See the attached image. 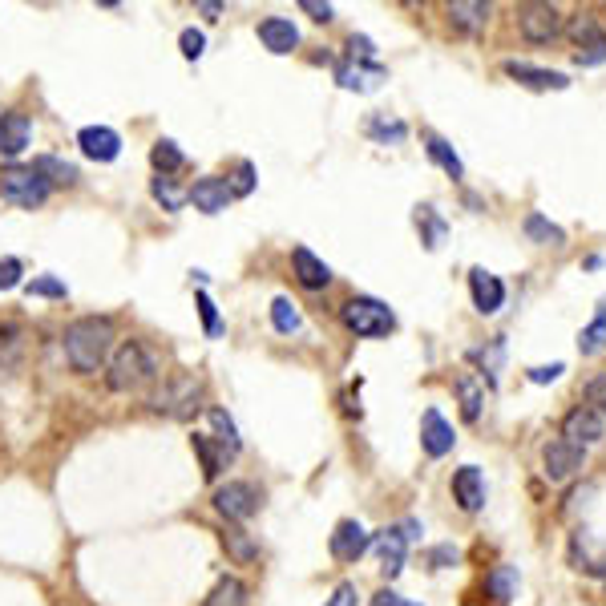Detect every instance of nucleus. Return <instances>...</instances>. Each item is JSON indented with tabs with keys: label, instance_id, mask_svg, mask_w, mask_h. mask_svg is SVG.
<instances>
[{
	"label": "nucleus",
	"instance_id": "603ef678",
	"mask_svg": "<svg viewBox=\"0 0 606 606\" xmlns=\"http://www.w3.org/2000/svg\"><path fill=\"white\" fill-rule=\"evenodd\" d=\"M299 9H303V13H312V21H320V25H328V21L336 17V9H332V5H316V0H299Z\"/></svg>",
	"mask_w": 606,
	"mask_h": 606
},
{
	"label": "nucleus",
	"instance_id": "7ed1b4c3",
	"mask_svg": "<svg viewBox=\"0 0 606 606\" xmlns=\"http://www.w3.org/2000/svg\"><path fill=\"white\" fill-rule=\"evenodd\" d=\"M340 320H344V328H348L352 336H360V340H380V336H388V332L396 328L392 308H388V303H380V299H372V295L348 299L344 308H340Z\"/></svg>",
	"mask_w": 606,
	"mask_h": 606
},
{
	"label": "nucleus",
	"instance_id": "c756f323",
	"mask_svg": "<svg viewBox=\"0 0 606 606\" xmlns=\"http://www.w3.org/2000/svg\"><path fill=\"white\" fill-rule=\"evenodd\" d=\"M425 150H429V158L449 174V178H461L465 174V166H461V158L453 154V146L445 142V138H437V134H425Z\"/></svg>",
	"mask_w": 606,
	"mask_h": 606
},
{
	"label": "nucleus",
	"instance_id": "9d476101",
	"mask_svg": "<svg viewBox=\"0 0 606 606\" xmlns=\"http://www.w3.org/2000/svg\"><path fill=\"white\" fill-rule=\"evenodd\" d=\"M364 550H372V534H368L356 518L340 522L336 534H332V558H336V562H360Z\"/></svg>",
	"mask_w": 606,
	"mask_h": 606
},
{
	"label": "nucleus",
	"instance_id": "bb28decb",
	"mask_svg": "<svg viewBox=\"0 0 606 606\" xmlns=\"http://www.w3.org/2000/svg\"><path fill=\"white\" fill-rule=\"evenodd\" d=\"M449 21L461 25V29H469V33H477L489 21V5H477V0H457V5H449Z\"/></svg>",
	"mask_w": 606,
	"mask_h": 606
},
{
	"label": "nucleus",
	"instance_id": "dca6fc26",
	"mask_svg": "<svg viewBox=\"0 0 606 606\" xmlns=\"http://www.w3.org/2000/svg\"><path fill=\"white\" fill-rule=\"evenodd\" d=\"M453 445H457L453 425L437 409H425V417H421V449L429 457H445V453H453Z\"/></svg>",
	"mask_w": 606,
	"mask_h": 606
},
{
	"label": "nucleus",
	"instance_id": "37998d69",
	"mask_svg": "<svg viewBox=\"0 0 606 606\" xmlns=\"http://www.w3.org/2000/svg\"><path fill=\"white\" fill-rule=\"evenodd\" d=\"M178 49H182V57H186V61H198L202 53H207V37H202V29H182Z\"/></svg>",
	"mask_w": 606,
	"mask_h": 606
},
{
	"label": "nucleus",
	"instance_id": "f8f14e48",
	"mask_svg": "<svg viewBox=\"0 0 606 606\" xmlns=\"http://www.w3.org/2000/svg\"><path fill=\"white\" fill-rule=\"evenodd\" d=\"M469 291H473V308L481 316H493L501 312V303H505V283L497 275H489L485 267H473L469 271Z\"/></svg>",
	"mask_w": 606,
	"mask_h": 606
},
{
	"label": "nucleus",
	"instance_id": "e433bc0d",
	"mask_svg": "<svg viewBox=\"0 0 606 606\" xmlns=\"http://www.w3.org/2000/svg\"><path fill=\"white\" fill-rule=\"evenodd\" d=\"M190 449H194V453H198V461H202V477L215 481V477H219V469H223V457L215 453L211 437H207V433H194V437H190Z\"/></svg>",
	"mask_w": 606,
	"mask_h": 606
},
{
	"label": "nucleus",
	"instance_id": "ea45409f",
	"mask_svg": "<svg viewBox=\"0 0 606 606\" xmlns=\"http://www.w3.org/2000/svg\"><path fill=\"white\" fill-rule=\"evenodd\" d=\"M223 546L231 550V558H235V562H251V558H259V546H255L243 530H235V526L223 534Z\"/></svg>",
	"mask_w": 606,
	"mask_h": 606
},
{
	"label": "nucleus",
	"instance_id": "4d7b16f0",
	"mask_svg": "<svg viewBox=\"0 0 606 606\" xmlns=\"http://www.w3.org/2000/svg\"><path fill=\"white\" fill-rule=\"evenodd\" d=\"M198 13H207V17H219L223 5H215V0H198Z\"/></svg>",
	"mask_w": 606,
	"mask_h": 606
},
{
	"label": "nucleus",
	"instance_id": "473e14b6",
	"mask_svg": "<svg viewBox=\"0 0 606 606\" xmlns=\"http://www.w3.org/2000/svg\"><path fill=\"white\" fill-rule=\"evenodd\" d=\"M271 324H275V332H283V336H291V332H299L303 328V320H299V308L287 299V295H275L271 299Z\"/></svg>",
	"mask_w": 606,
	"mask_h": 606
},
{
	"label": "nucleus",
	"instance_id": "3c124183",
	"mask_svg": "<svg viewBox=\"0 0 606 606\" xmlns=\"http://www.w3.org/2000/svg\"><path fill=\"white\" fill-rule=\"evenodd\" d=\"M356 598H360V594H356V586H352V582H340L324 606H356Z\"/></svg>",
	"mask_w": 606,
	"mask_h": 606
},
{
	"label": "nucleus",
	"instance_id": "c85d7f7f",
	"mask_svg": "<svg viewBox=\"0 0 606 606\" xmlns=\"http://www.w3.org/2000/svg\"><path fill=\"white\" fill-rule=\"evenodd\" d=\"M182 162H186V158H182V150H178L170 138H158V142H154V150H150V166L158 170V178H170L174 170H182Z\"/></svg>",
	"mask_w": 606,
	"mask_h": 606
},
{
	"label": "nucleus",
	"instance_id": "ddd939ff",
	"mask_svg": "<svg viewBox=\"0 0 606 606\" xmlns=\"http://www.w3.org/2000/svg\"><path fill=\"white\" fill-rule=\"evenodd\" d=\"M194 207L202 211V215H219V211H227V202H231V182L227 178H215V174H207V178H198L194 186H190V194H186Z\"/></svg>",
	"mask_w": 606,
	"mask_h": 606
},
{
	"label": "nucleus",
	"instance_id": "f704fd0d",
	"mask_svg": "<svg viewBox=\"0 0 606 606\" xmlns=\"http://www.w3.org/2000/svg\"><path fill=\"white\" fill-rule=\"evenodd\" d=\"M526 239H534V243H550V247H562L566 243V231L562 227H554L546 215H526Z\"/></svg>",
	"mask_w": 606,
	"mask_h": 606
},
{
	"label": "nucleus",
	"instance_id": "9b49d317",
	"mask_svg": "<svg viewBox=\"0 0 606 606\" xmlns=\"http://www.w3.org/2000/svg\"><path fill=\"white\" fill-rule=\"evenodd\" d=\"M582 449H574V445H566L562 437L558 441H546L542 445V465H546V477L550 481H566V477H574L578 469H582Z\"/></svg>",
	"mask_w": 606,
	"mask_h": 606
},
{
	"label": "nucleus",
	"instance_id": "a211bd4d",
	"mask_svg": "<svg viewBox=\"0 0 606 606\" xmlns=\"http://www.w3.org/2000/svg\"><path fill=\"white\" fill-rule=\"evenodd\" d=\"M570 562H574V570H582V574L606 578V550H602L586 530L570 534Z\"/></svg>",
	"mask_w": 606,
	"mask_h": 606
},
{
	"label": "nucleus",
	"instance_id": "39448f33",
	"mask_svg": "<svg viewBox=\"0 0 606 606\" xmlns=\"http://www.w3.org/2000/svg\"><path fill=\"white\" fill-rule=\"evenodd\" d=\"M49 194H53V186L33 166H5V170H0V198L13 202V207L33 211Z\"/></svg>",
	"mask_w": 606,
	"mask_h": 606
},
{
	"label": "nucleus",
	"instance_id": "4be33fe9",
	"mask_svg": "<svg viewBox=\"0 0 606 606\" xmlns=\"http://www.w3.org/2000/svg\"><path fill=\"white\" fill-rule=\"evenodd\" d=\"M259 41H263V49L283 57V53H291L299 45V29L287 17H267V21H259Z\"/></svg>",
	"mask_w": 606,
	"mask_h": 606
},
{
	"label": "nucleus",
	"instance_id": "a18cd8bd",
	"mask_svg": "<svg viewBox=\"0 0 606 606\" xmlns=\"http://www.w3.org/2000/svg\"><path fill=\"white\" fill-rule=\"evenodd\" d=\"M586 409H594L602 421H606V376H594L586 384Z\"/></svg>",
	"mask_w": 606,
	"mask_h": 606
},
{
	"label": "nucleus",
	"instance_id": "f3484780",
	"mask_svg": "<svg viewBox=\"0 0 606 606\" xmlns=\"http://www.w3.org/2000/svg\"><path fill=\"white\" fill-rule=\"evenodd\" d=\"M453 497H457V505L465 514H477L485 505V477H481L477 465H461L453 473Z\"/></svg>",
	"mask_w": 606,
	"mask_h": 606
},
{
	"label": "nucleus",
	"instance_id": "de8ad7c7",
	"mask_svg": "<svg viewBox=\"0 0 606 606\" xmlns=\"http://www.w3.org/2000/svg\"><path fill=\"white\" fill-rule=\"evenodd\" d=\"M21 275H25V263L21 259H0V291H9V287H17L21 283Z\"/></svg>",
	"mask_w": 606,
	"mask_h": 606
},
{
	"label": "nucleus",
	"instance_id": "a878e982",
	"mask_svg": "<svg viewBox=\"0 0 606 606\" xmlns=\"http://www.w3.org/2000/svg\"><path fill=\"white\" fill-rule=\"evenodd\" d=\"M247 602V586L235 578V574H227V578H219L215 582V590L202 598V606H243Z\"/></svg>",
	"mask_w": 606,
	"mask_h": 606
},
{
	"label": "nucleus",
	"instance_id": "72a5a7b5",
	"mask_svg": "<svg viewBox=\"0 0 606 606\" xmlns=\"http://www.w3.org/2000/svg\"><path fill=\"white\" fill-rule=\"evenodd\" d=\"M485 590H489L497 602H510L514 590H518V570H514V566H493L489 578H485Z\"/></svg>",
	"mask_w": 606,
	"mask_h": 606
},
{
	"label": "nucleus",
	"instance_id": "4c0bfd02",
	"mask_svg": "<svg viewBox=\"0 0 606 606\" xmlns=\"http://www.w3.org/2000/svg\"><path fill=\"white\" fill-rule=\"evenodd\" d=\"M211 417V429L219 433V441H223V449H227V457H235L239 449H243V441H239V429H235V421L223 413V409H211L207 413Z\"/></svg>",
	"mask_w": 606,
	"mask_h": 606
},
{
	"label": "nucleus",
	"instance_id": "5701e85b",
	"mask_svg": "<svg viewBox=\"0 0 606 606\" xmlns=\"http://www.w3.org/2000/svg\"><path fill=\"white\" fill-rule=\"evenodd\" d=\"M453 392H457V400H461V417H465L469 425H477V421H481V409H485V388H481V380H477L473 372H457Z\"/></svg>",
	"mask_w": 606,
	"mask_h": 606
},
{
	"label": "nucleus",
	"instance_id": "5fc2aeb1",
	"mask_svg": "<svg viewBox=\"0 0 606 606\" xmlns=\"http://www.w3.org/2000/svg\"><path fill=\"white\" fill-rule=\"evenodd\" d=\"M372 606H417V602H409V598H400L396 590H380V594L372 598Z\"/></svg>",
	"mask_w": 606,
	"mask_h": 606
},
{
	"label": "nucleus",
	"instance_id": "6e6d98bb",
	"mask_svg": "<svg viewBox=\"0 0 606 606\" xmlns=\"http://www.w3.org/2000/svg\"><path fill=\"white\" fill-rule=\"evenodd\" d=\"M348 45H352V57H356V61H368V57L376 53V45H372L368 37H352Z\"/></svg>",
	"mask_w": 606,
	"mask_h": 606
},
{
	"label": "nucleus",
	"instance_id": "f03ea898",
	"mask_svg": "<svg viewBox=\"0 0 606 606\" xmlns=\"http://www.w3.org/2000/svg\"><path fill=\"white\" fill-rule=\"evenodd\" d=\"M162 376V364L158 356L142 344V340H126L114 356H110V372H106V384L114 392H138L146 384H154Z\"/></svg>",
	"mask_w": 606,
	"mask_h": 606
},
{
	"label": "nucleus",
	"instance_id": "412c9836",
	"mask_svg": "<svg viewBox=\"0 0 606 606\" xmlns=\"http://www.w3.org/2000/svg\"><path fill=\"white\" fill-rule=\"evenodd\" d=\"M505 73L514 81H522L526 89H566L570 77L558 73V69H538V65H526V61H505Z\"/></svg>",
	"mask_w": 606,
	"mask_h": 606
},
{
	"label": "nucleus",
	"instance_id": "6ab92c4d",
	"mask_svg": "<svg viewBox=\"0 0 606 606\" xmlns=\"http://www.w3.org/2000/svg\"><path fill=\"white\" fill-rule=\"evenodd\" d=\"M291 267H295V279L308 287V291H324V287L332 283V267H328L320 255H312L308 247H295V251H291Z\"/></svg>",
	"mask_w": 606,
	"mask_h": 606
},
{
	"label": "nucleus",
	"instance_id": "864d4df0",
	"mask_svg": "<svg viewBox=\"0 0 606 606\" xmlns=\"http://www.w3.org/2000/svg\"><path fill=\"white\" fill-rule=\"evenodd\" d=\"M566 372V364H550V368H530V380L534 384H550V380H558Z\"/></svg>",
	"mask_w": 606,
	"mask_h": 606
},
{
	"label": "nucleus",
	"instance_id": "7c9ffc66",
	"mask_svg": "<svg viewBox=\"0 0 606 606\" xmlns=\"http://www.w3.org/2000/svg\"><path fill=\"white\" fill-rule=\"evenodd\" d=\"M21 348H25L21 324H0V372H9L21 360Z\"/></svg>",
	"mask_w": 606,
	"mask_h": 606
},
{
	"label": "nucleus",
	"instance_id": "6e6552de",
	"mask_svg": "<svg viewBox=\"0 0 606 606\" xmlns=\"http://www.w3.org/2000/svg\"><path fill=\"white\" fill-rule=\"evenodd\" d=\"M215 510L227 522H247L259 510V489L251 481H227L223 489H215Z\"/></svg>",
	"mask_w": 606,
	"mask_h": 606
},
{
	"label": "nucleus",
	"instance_id": "423d86ee",
	"mask_svg": "<svg viewBox=\"0 0 606 606\" xmlns=\"http://www.w3.org/2000/svg\"><path fill=\"white\" fill-rule=\"evenodd\" d=\"M417 538V522H404V526H388L380 534H372V550L380 554V570L384 578H396L404 570V558H409V542Z\"/></svg>",
	"mask_w": 606,
	"mask_h": 606
},
{
	"label": "nucleus",
	"instance_id": "0eeeda50",
	"mask_svg": "<svg viewBox=\"0 0 606 606\" xmlns=\"http://www.w3.org/2000/svg\"><path fill=\"white\" fill-rule=\"evenodd\" d=\"M518 29L530 45H550L562 33V9L558 5H522L518 9Z\"/></svg>",
	"mask_w": 606,
	"mask_h": 606
},
{
	"label": "nucleus",
	"instance_id": "49530a36",
	"mask_svg": "<svg viewBox=\"0 0 606 606\" xmlns=\"http://www.w3.org/2000/svg\"><path fill=\"white\" fill-rule=\"evenodd\" d=\"M251 190H255V166H251V162H239L235 182H231V198H243V194H251Z\"/></svg>",
	"mask_w": 606,
	"mask_h": 606
},
{
	"label": "nucleus",
	"instance_id": "20e7f679",
	"mask_svg": "<svg viewBox=\"0 0 606 606\" xmlns=\"http://www.w3.org/2000/svg\"><path fill=\"white\" fill-rule=\"evenodd\" d=\"M150 409L162 413V417H174V421H190L198 409H202V380L182 372V376H170L154 396H150Z\"/></svg>",
	"mask_w": 606,
	"mask_h": 606
},
{
	"label": "nucleus",
	"instance_id": "aec40b11",
	"mask_svg": "<svg viewBox=\"0 0 606 606\" xmlns=\"http://www.w3.org/2000/svg\"><path fill=\"white\" fill-rule=\"evenodd\" d=\"M29 138H33V130H29V118H25V114H17V110L0 114V154H5V158L25 154V150H29Z\"/></svg>",
	"mask_w": 606,
	"mask_h": 606
},
{
	"label": "nucleus",
	"instance_id": "09e8293b",
	"mask_svg": "<svg viewBox=\"0 0 606 606\" xmlns=\"http://www.w3.org/2000/svg\"><path fill=\"white\" fill-rule=\"evenodd\" d=\"M457 558H461L457 546H437V550H429V566H433V570H449V566H457Z\"/></svg>",
	"mask_w": 606,
	"mask_h": 606
},
{
	"label": "nucleus",
	"instance_id": "8fccbe9b",
	"mask_svg": "<svg viewBox=\"0 0 606 606\" xmlns=\"http://www.w3.org/2000/svg\"><path fill=\"white\" fill-rule=\"evenodd\" d=\"M574 61H578L582 69H590V65H602V61H606V41H598V45H590V49L574 53Z\"/></svg>",
	"mask_w": 606,
	"mask_h": 606
},
{
	"label": "nucleus",
	"instance_id": "cd10ccee",
	"mask_svg": "<svg viewBox=\"0 0 606 606\" xmlns=\"http://www.w3.org/2000/svg\"><path fill=\"white\" fill-rule=\"evenodd\" d=\"M562 29H566V33H570V41L578 45V53H582V49H590V45H598V41H606V33L598 29V21H594L590 13H578V17H574L570 25H562Z\"/></svg>",
	"mask_w": 606,
	"mask_h": 606
},
{
	"label": "nucleus",
	"instance_id": "58836bf2",
	"mask_svg": "<svg viewBox=\"0 0 606 606\" xmlns=\"http://www.w3.org/2000/svg\"><path fill=\"white\" fill-rule=\"evenodd\" d=\"M194 303H198V316H202V332H207L211 340H215V336H223V320H219L215 299H211L207 291H198V295H194Z\"/></svg>",
	"mask_w": 606,
	"mask_h": 606
},
{
	"label": "nucleus",
	"instance_id": "1a4fd4ad",
	"mask_svg": "<svg viewBox=\"0 0 606 606\" xmlns=\"http://www.w3.org/2000/svg\"><path fill=\"white\" fill-rule=\"evenodd\" d=\"M606 437V421L594 413V409H586V404H578L574 413H566V421H562V441L566 445H574V449H590V445H598Z\"/></svg>",
	"mask_w": 606,
	"mask_h": 606
},
{
	"label": "nucleus",
	"instance_id": "79ce46f5",
	"mask_svg": "<svg viewBox=\"0 0 606 606\" xmlns=\"http://www.w3.org/2000/svg\"><path fill=\"white\" fill-rule=\"evenodd\" d=\"M150 194L162 202L166 211H182V202H186V194H182V190H178L170 178H154V182H150Z\"/></svg>",
	"mask_w": 606,
	"mask_h": 606
},
{
	"label": "nucleus",
	"instance_id": "f257e3e1",
	"mask_svg": "<svg viewBox=\"0 0 606 606\" xmlns=\"http://www.w3.org/2000/svg\"><path fill=\"white\" fill-rule=\"evenodd\" d=\"M61 348H65V360L73 364V372L89 376L97 372L101 364L110 360V348H114V320L110 316H81L65 328L61 336Z\"/></svg>",
	"mask_w": 606,
	"mask_h": 606
},
{
	"label": "nucleus",
	"instance_id": "2f4dec72",
	"mask_svg": "<svg viewBox=\"0 0 606 606\" xmlns=\"http://www.w3.org/2000/svg\"><path fill=\"white\" fill-rule=\"evenodd\" d=\"M368 138H372V142H380V146H388V142H392V146H400L404 138H409V126H404L400 118H384V114H380V118H372V122H368Z\"/></svg>",
	"mask_w": 606,
	"mask_h": 606
},
{
	"label": "nucleus",
	"instance_id": "4468645a",
	"mask_svg": "<svg viewBox=\"0 0 606 606\" xmlns=\"http://www.w3.org/2000/svg\"><path fill=\"white\" fill-rule=\"evenodd\" d=\"M77 146H81V154L93 158V162H114V158L122 154V138H118V130H110V126H85V130L77 134Z\"/></svg>",
	"mask_w": 606,
	"mask_h": 606
},
{
	"label": "nucleus",
	"instance_id": "c03bdc74",
	"mask_svg": "<svg viewBox=\"0 0 606 606\" xmlns=\"http://www.w3.org/2000/svg\"><path fill=\"white\" fill-rule=\"evenodd\" d=\"M501 352H505V344H501V340H493V344H489V352H485V348H481V352H473V360H477L481 368H489V372H485V376H489V384H497V368H501Z\"/></svg>",
	"mask_w": 606,
	"mask_h": 606
},
{
	"label": "nucleus",
	"instance_id": "2eb2a0df",
	"mask_svg": "<svg viewBox=\"0 0 606 606\" xmlns=\"http://www.w3.org/2000/svg\"><path fill=\"white\" fill-rule=\"evenodd\" d=\"M384 81H388V73L380 65H372V61H348V65L336 69V85L348 89V93H372Z\"/></svg>",
	"mask_w": 606,
	"mask_h": 606
},
{
	"label": "nucleus",
	"instance_id": "b1692460",
	"mask_svg": "<svg viewBox=\"0 0 606 606\" xmlns=\"http://www.w3.org/2000/svg\"><path fill=\"white\" fill-rule=\"evenodd\" d=\"M413 223H417V231H421V243H425V251H437L441 243H445V235H449V223L437 215V207H417V215H413Z\"/></svg>",
	"mask_w": 606,
	"mask_h": 606
},
{
	"label": "nucleus",
	"instance_id": "c9c22d12",
	"mask_svg": "<svg viewBox=\"0 0 606 606\" xmlns=\"http://www.w3.org/2000/svg\"><path fill=\"white\" fill-rule=\"evenodd\" d=\"M33 170L53 186V182H65V186H73L81 174H77V166L73 162H61V158H37L33 162Z\"/></svg>",
	"mask_w": 606,
	"mask_h": 606
},
{
	"label": "nucleus",
	"instance_id": "393cba45",
	"mask_svg": "<svg viewBox=\"0 0 606 606\" xmlns=\"http://www.w3.org/2000/svg\"><path fill=\"white\" fill-rule=\"evenodd\" d=\"M606 348V299L594 308V320L582 328V336H578V352L582 356H598Z\"/></svg>",
	"mask_w": 606,
	"mask_h": 606
},
{
	"label": "nucleus",
	"instance_id": "a19ab883",
	"mask_svg": "<svg viewBox=\"0 0 606 606\" xmlns=\"http://www.w3.org/2000/svg\"><path fill=\"white\" fill-rule=\"evenodd\" d=\"M25 291H29V295H41V299H65V295H69L65 279H57V275H37V279L25 283Z\"/></svg>",
	"mask_w": 606,
	"mask_h": 606
}]
</instances>
